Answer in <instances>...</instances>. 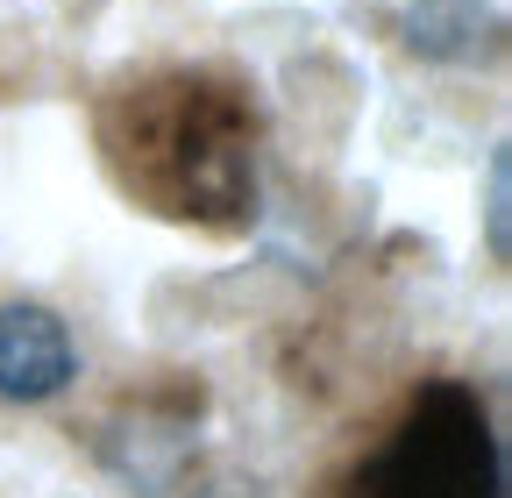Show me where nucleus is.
Instances as JSON below:
<instances>
[{
	"label": "nucleus",
	"mask_w": 512,
	"mask_h": 498,
	"mask_svg": "<svg viewBox=\"0 0 512 498\" xmlns=\"http://www.w3.org/2000/svg\"><path fill=\"white\" fill-rule=\"evenodd\" d=\"M100 157L128 200L185 228H249L256 221V107L235 79L171 65L107 93Z\"/></svg>",
	"instance_id": "1"
},
{
	"label": "nucleus",
	"mask_w": 512,
	"mask_h": 498,
	"mask_svg": "<svg viewBox=\"0 0 512 498\" xmlns=\"http://www.w3.org/2000/svg\"><path fill=\"white\" fill-rule=\"evenodd\" d=\"M335 498H505V456L470 385L427 378Z\"/></svg>",
	"instance_id": "2"
},
{
	"label": "nucleus",
	"mask_w": 512,
	"mask_h": 498,
	"mask_svg": "<svg viewBox=\"0 0 512 498\" xmlns=\"http://www.w3.org/2000/svg\"><path fill=\"white\" fill-rule=\"evenodd\" d=\"M79 378V349L50 306H0V399H57Z\"/></svg>",
	"instance_id": "3"
},
{
	"label": "nucleus",
	"mask_w": 512,
	"mask_h": 498,
	"mask_svg": "<svg viewBox=\"0 0 512 498\" xmlns=\"http://www.w3.org/2000/svg\"><path fill=\"white\" fill-rule=\"evenodd\" d=\"M406 50L427 65H470L498 50V15L484 0H413L406 8Z\"/></svg>",
	"instance_id": "4"
},
{
	"label": "nucleus",
	"mask_w": 512,
	"mask_h": 498,
	"mask_svg": "<svg viewBox=\"0 0 512 498\" xmlns=\"http://www.w3.org/2000/svg\"><path fill=\"white\" fill-rule=\"evenodd\" d=\"M484 235H491V257H512V150L505 143L484 164Z\"/></svg>",
	"instance_id": "5"
}]
</instances>
